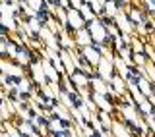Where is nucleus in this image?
<instances>
[{
    "label": "nucleus",
    "mask_w": 155,
    "mask_h": 137,
    "mask_svg": "<svg viewBox=\"0 0 155 137\" xmlns=\"http://www.w3.org/2000/svg\"><path fill=\"white\" fill-rule=\"evenodd\" d=\"M89 33H91V37H93L95 41H99V43L105 39V29L101 27L99 23H91V25H89Z\"/></svg>",
    "instance_id": "obj_1"
},
{
    "label": "nucleus",
    "mask_w": 155,
    "mask_h": 137,
    "mask_svg": "<svg viewBox=\"0 0 155 137\" xmlns=\"http://www.w3.org/2000/svg\"><path fill=\"white\" fill-rule=\"evenodd\" d=\"M48 129H56V131H62V135H64V129H66V124L64 122H60V120H51L48 122Z\"/></svg>",
    "instance_id": "obj_2"
},
{
    "label": "nucleus",
    "mask_w": 155,
    "mask_h": 137,
    "mask_svg": "<svg viewBox=\"0 0 155 137\" xmlns=\"http://www.w3.org/2000/svg\"><path fill=\"white\" fill-rule=\"evenodd\" d=\"M16 60L21 62V64H27V62H29V52H27V48H21V50L16 52Z\"/></svg>",
    "instance_id": "obj_3"
},
{
    "label": "nucleus",
    "mask_w": 155,
    "mask_h": 137,
    "mask_svg": "<svg viewBox=\"0 0 155 137\" xmlns=\"http://www.w3.org/2000/svg\"><path fill=\"white\" fill-rule=\"evenodd\" d=\"M85 54H87V58H89V62H93V64H97V62L101 60L99 58V52H95V50H91V48H85Z\"/></svg>",
    "instance_id": "obj_4"
},
{
    "label": "nucleus",
    "mask_w": 155,
    "mask_h": 137,
    "mask_svg": "<svg viewBox=\"0 0 155 137\" xmlns=\"http://www.w3.org/2000/svg\"><path fill=\"white\" fill-rule=\"evenodd\" d=\"M130 18H132V21H143V14L142 12H138V10H132V12H130Z\"/></svg>",
    "instance_id": "obj_5"
},
{
    "label": "nucleus",
    "mask_w": 155,
    "mask_h": 137,
    "mask_svg": "<svg viewBox=\"0 0 155 137\" xmlns=\"http://www.w3.org/2000/svg\"><path fill=\"white\" fill-rule=\"evenodd\" d=\"M72 79H74L76 83H80V85H85V83H87V79L84 77V73H80V72H76V73H74V77H72Z\"/></svg>",
    "instance_id": "obj_6"
},
{
    "label": "nucleus",
    "mask_w": 155,
    "mask_h": 137,
    "mask_svg": "<svg viewBox=\"0 0 155 137\" xmlns=\"http://www.w3.org/2000/svg\"><path fill=\"white\" fill-rule=\"evenodd\" d=\"M68 16H70V19H72V21H74V25H78V27H80L81 23H84V21H81V18L78 16L76 12H70V14H68Z\"/></svg>",
    "instance_id": "obj_7"
},
{
    "label": "nucleus",
    "mask_w": 155,
    "mask_h": 137,
    "mask_svg": "<svg viewBox=\"0 0 155 137\" xmlns=\"http://www.w3.org/2000/svg\"><path fill=\"white\" fill-rule=\"evenodd\" d=\"M29 4H31L33 8H41V6H43V2H41V0H29Z\"/></svg>",
    "instance_id": "obj_8"
},
{
    "label": "nucleus",
    "mask_w": 155,
    "mask_h": 137,
    "mask_svg": "<svg viewBox=\"0 0 155 137\" xmlns=\"http://www.w3.org/2000/svg\"><path fill=\"white\" fill-rule=\"evenodd\" d=\"M134 58H136V62H138V64H143V62H145V58H143V54H136Z\"/></svg>",
    "instance_id": "obj_9"
},
{
    "label": "nucleus",
    "mask_w": 155,
    "mask_h": 137,
    "mask_svg": "<svg viewBox=\"0 0 155 137\" xmlns=\"http://www.w3.org/2000/svg\"><path fill=\"white\" fill-rule=\"evenodd\" d=\"M51 2H60V0H51Z\"/></svg>",
    "instance_id": "obj_10"
},
{
    "label": "nucleus",
    "mask_w": 155,
    "mask_h": 137,
    "mask_svg": "<svg viewBox=\"0 0 155 137\" xmlns=\"http://www.w3.org/2000/svg\"><path fill=\"white\" fill-rule=\"evenodd\" d=\"M124 2H126V0H124Z\"/></svg>",
    "instance_id": "obj_11"
}]
</instances>
